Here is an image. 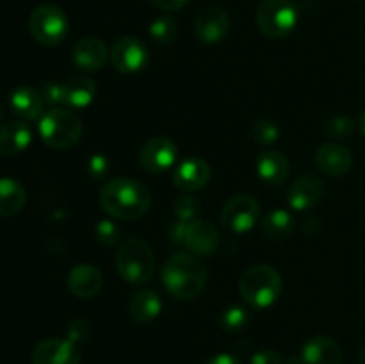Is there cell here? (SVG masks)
Wrapping results in <instances>:
<instances>
[{"label": "cell", "mask_w": 365, "mask_h": 364, "mask_svg": "<svg viewBox=\"0 0 365 364\" xmlns=\"http://www.w3.org/2000/svg\"><path fill=\"white\" fill-rule=\"evenodd\" d=\"M41 96L46 103L52 107L64 103V84H57V82H46L41 88Z\"/></svg>", "instance_id": "836d02e7"}, {"label": "cell", "mask_w": 365, "mask_h": 364, "mask_svg": "<svg viewBox=\"0 0 365 364\" xmlns=\"http://www.w3.org/2000/svg\"><path fill=\"white\" fill-rule=\"evenodd\" d=\"M116 268L128 284H145L155 271V256L143 239H125L116 253Z\"/></svg>", "instance_id": "277c9868"}, {"label": "cell", "mask_w": 365, "mask_h": 364, "mask_svg": "<svg viewBox=\"0 0 365 364\" xmlns=\"http://www.w3.org/2000/svg\"><path fill=\"white\" fill-rule=\"evenodd\" d=\"M25 202H27V191L16 178H0V216H14L24 209Z\"/></svg>", "instance_id": "cb8c5ba5"}, {"label": "cell", "mask_w": 365, "mask_h": 364, "mask_svg": "<svg viewBox=\"0 0 365 364\" xmlns=\"http://www.w3.org/2000/svg\"><path fill=\"white\" fill-rule=\"evenodd\" d=\"M252 364H285L277 350H260L252 357Z\"/></svg>", "instance_id": "d590c367"}, {"label": "cell", "mask_w": 365, "mask_h": 364, "mask_svg": "<svg viewBox=\"0 0 365 364\" xmlns=\"http://www.w3.org/2000/svg\"><path fill=\"white\" fill-rule=\"evenodd\" d=\"M100 203L118 220H138L150 209L152 193L139 181L118 177L102 186Z\"/></svg>", "instance_id": "6da1fadb"}, {"label": "cell", "mask_w": 365, "mask_h": 364, "mask_svg": "<svg viewBox=\"0 0 365 364\" xmlns=\"http://www.w3.org/2000/svg\"><path fill=\"white\" fill-rule=\"evenodd\" d=\"M285 364H303V363H302V357H299V359L298 357H291V359L285 360Z\"/></svg>", "instance_id": "ab89813d"}, {"label": "cell", "mask_w": 365, "mask_h": 364, "mask_svg": "<svg viewBox=\"0 0 365 364\" xmlns=\"http://www.w3.org/2000/svg\"><path fill=\"white\" fill-rule=\"evenodd\" d=\"M109 171V159L102 153H95V156L89 157L88 161V173L89 177L95 178V181H100L103 178Z\"/></svg>", "instance_id": "e575fe53"}, {"label": "cell", "mask_w": 365, "mask_h": 364, "mask_svg": "<svg viewBox=\"0 0 365 364\" xmlns=\"http://www.w3.org/2000/svg\"><path fill=\"white\" fill-rule=\"evenodd\" d=\"M29 31L32 38L45 46L59 45L70 31V21L66 13L59 6L43 4L32 11L29 18Z\"/></svg>", "instance_id": "8992f818"}, {"label": "cell", "mask_w": 365, "mask_h": 364, "mask_svg": "<svg viewBox=\"0 0 365 364\" xmlns=\"http://www.w3.org/2000/svg\"><path fill=\"white\" fill-rule=\"evenodd\" d=\"M155 7L163 11H180L189 4V0H150Z\"/></svg>", "instance_id": "8d00e7d4"}, {"label": "cell", "mask_w": 365, "mask_h": 364, "mask_svg": "<svg viewBox=\"0 0 365 364\" xmlns=\"http://www.w3.org/2000/svg\"><path fill=\"white\" fill-rule=\"evenodd\" d=\"M163 309V302H160L159 295L148 289L138 291L128 302V314L135 323H148V321L155 320Z\"/></svg>", "instance_id": "603a6c76"}, {"label": "cell", "mask_w": 365, "mask_h": 364, "mask_svg": "<svg viewBox=\"0 0 365 364\" xmlns=\"http://www.w3.org/2000/svg\"><path fill=\"white\" fill-rule=\"evenodd\" d=\"M362 364H365V363H362Z\"/></svg>", "instance_id": "b9f144b4"}, {"label": "cell", "mask_w": 365, "mask_h": 364, "mask_svg": "<svg viewBox=\"0 0 365 364\" xmlns=\"http://www.w3.org/2000/svg\"><path fill=\"white\" fill-rule=\"evenodd\" d=\"M360 128H362V132H364V136H365V109L362 111V114H360Z\"/></svg>", "instance_id": "f35d334b"}, {"label": "cell", "mask_w": 365, "mask_h": 364, "mask_svg": "<svg viewBox=\"0 0 365 364\" xmlns=\"http://www.w3.org/2000/svg\"><path fill=\"white\" fill-rule=\"evenodd\" d=\"M260 231H262V234L267 239L282 241V239H287L292 234V231H294V218L287 211L273 209L264 216Z\"/></svg>", "instance_id": "484cf974"}, {"label": "cell", "mask_w": 365, "mask_h": 364, "mask_svg": "<svg viewBox=\"0 0 365 364\" xmlns=\"http://www.w3.org/2000/svg\"><path fill=\"white\" fill-rule=\"evenodd\" d=\"M207 266L195 253H175L164 263L163 284L177 300H192L207 285Z\"/></svg>", "instance_id": "7a4b0ae2"}, {"label": "cell", "mask_w": 365, "mask_h": 364, "mask_svg": "<svg viewBox=\"0 0 365 364\" xmlns=\"http://www.w3.org/2000/svg\"><path fill=\"white\" fill-rule=\"evenodd\" d=\"M175 214H177L178 221H192L196 220L200 213V200L195 196H180L173 206Z\"/></svg>", "instance_id": "f546056e"}, {"label": "cell", "mask_w": 365, "mask_h": 364, "mask_svg": "<svg viewBox=\"0 0 365 364\" xmlns=\"http://www.w3.org/2000/svg\"><path fill=\"white\" fill-rule=\"evenodd\" d=\"M230 31V18L220 7H207L196 16L195 34L196 38L207 45L223 41Z\"/></svg>", "instance_id": "5bb4252c"}, {"label": "cell", "mask_w": 365, "mask_h": 364, "mask_svg": "<svg viewBox=\"0 0 365 364\" xmlns=\"http://www.w3.org/2000/svg\"><path fill=\"white\" fill-rule=\"evenodd\" d=\"M95 236L98 239V243H102L103 246H113L120 241L121 231L114 221L110 220H102L96 223L95 227Z\"/></svg>", "instance_id": "4dcf8cb0"}, {"label": "cell", "mask_w": 365, "mask_h": 364, "mask_svg": "<svg viewBox=\"0 0 365 364\" xmlns=\"http://www.w3.org/2000/svg\"><path fill=\"white\" fill-rule=\"evenodd\" d=\"M260 206L253 196L250 195H235L225 203L221 211V223L228 231L235 234H245L252 231L253 225L259 220Z\"/></svg>", "instance_id": "9c48e42d"}, {"label": "cell", "mask_w": 365, "mask_h": 364, "mask_svg": "<svg viewBox=\"0 0 365 364\" xmlns=\"http://www.w3.org/2000/svg\"><path fill=\"white\" fill-rule=\"evenodd\" d=\"M171 238L175 243H180L191 253L198 257L210 256L216 252L220 245V234L216 227L205 220H192V221H178L171 228Z\"/></svg>", "instance_id": "ba28073f"}, {"label": "cell", "mask_w": 365, "mask_h": 364, "mask_svg": "<svg viewBox=\"0 0 365 364\" xmlns=\"http://www.w3.org/2000/svg\"><path fill=\"white\" fill-rule=\"evenodd\" d=\"M110 64L121 74H138L148 64L150 54L145 43L138 38H120L109 50Z\"/></svg>", "instance_id": "30bf717a"}, {"label": "cell", "mask_w": 365, "mask_h": 364, "mask_svg": "<svg viewBox=\"0 0 365 364\" xmlns=\"http://www.w3.org/2000/svg\"><path fill=\"white\" fill-rule=\"evenodd\" d=\"M239 293L248 305L266 309L278 300L282 293V277L269 264L248 268L239 280Z\"/></svg>", "instance_id": "3957f363"}, {"label": "cell", "mask_w": 365, "mask_h": 364, "mask_svg": "<svg viewBox=\"0 0 365 364\" xmlns=\"http://www.w3.org/2000/svg\"><path fill=\"white\" fill-rule=\"evenodd\" d=\"M2 116H4V107H2V102H0V121H2Z\"/></svg>", "instance_id": "60d3db41"}, {"label": "cell", "mask_w": 365, "mask_h": 364, "mask_svg": "<svg viewBox=\"0 0 365 364\" xmlns=\"http://www.w3.org/2000/svg\"><path fill=\"white\" fill-rule=\"evenodd\" d=\"M177 156V145L170 138L157 136L143 145L141 152H139V163H141L143 170L148 173H164L173 168Z\"/></svg>", "instance_id": "8fae6325"}, {"label": "cell", "mask_w": 365, "mask_h": 364, "mask_svg": "<svg viewBox=\"0 0 365 364\" xmlns=\"http://www.w3.org/2000/svg\"><path fill=\"white\" fill-rule=\"evenodd\" d=\"M32 141V132L25 121H7L0 125V153L18 156Z\"/></svg>", "instance_id": "7402d4cb"}, {"label": "cell", "mask_w": 365, "mask_h": 364, "mask_svg": "<svg viewBox=\"0 0 365 364\" xmlns=\"http://www.w3.org/2000/svg\"><path fill=\"white\" fill-rule=\"evenodd\" d=\"M38 131L46 145L57 150H64L77 145L82 136V121L71 111L52 107L39 118Z\"/></svg>", "instance_id": "5b68a950"}, {"label": "cell", "mask_w": 365, "mask_h": 364, "mask_svg": "<svg viewBox=\"0 0 365 364\" xmlns=\"http://www.w3.org/2000/svg\"><path fill=\"white\" fill-rule=\"evenodd\" d=\"M342 350L335 339L316 335L309 339L302 350L303 364H341Z\"/></svg>", "instance_id": "d6986e66"}, {"label": "cell", "mask_w": 365, "mask_h": 364, "mask_svg": "<svg viewBox=\"0 0 365 364\" xmlns=\"http://www.w3.org/2000/svg\"><path fill=\"white\" fill-rule=\"evenodd\" d=\"M250 314L245 307L241 305H232L228 309L223 310V316H221V325H223L227 330L237 332L248 325Z\"/></svg>", "instance_id": "83f0119b"}, {"label": "cell", "mask_w": 365, "mask_h": 364, "mask_svg": "<svg viewBox=\"0 0 365 364\" xmlns=\"http://www.w3.org/2000/svg\"><path fill=\"white\" fill-rule=\"evenodd\" d=\"M68 288L78 298H93L102 288V273L93 264H77L68 275Z\"/></svg>", "instance_id": "44dd1931"}, {"label": "cell", "mask_w": 365, "mask_h": 364, "mask_svg": "<svg viewBox=\"0 0 365 364\" xmlns=\"http://www.w3.org/2000/svg\"><path fill=\"white\" fill-rule=\"evenodd\" d=\"M96 84L89 77H71L64 82V103L71 109H84L95 100Z\"/></svg>", "instance_id": "d4e9b609"}, {"label": "cell", "mask_w": 365, "mask_h": 364, "mask_svg": "<svg viewBox=\"0 0 365 364\" xmlns=\"http://www.w3.org/2000/svg\"><path fill=\"white\" fill-rule=\"evenodd\" d=\"M89 332H91V327H89L88 320H84V318H75L68 325V339L73 341L75 345L86 341L89 338Z\"/></svg>", "instance_id": "1f68e13d"}, {"label": "cell", "mask_w": 365, "mask_h": 364, "mask_svg": "<svg viewBox=\"0 0 365 364\" xmlns=\"http://www.w3.org/2000/svg\"><path fill=\"white\" fill-rule=\"evenodd\" d=\"M207 364H242V363L235 355H230V353H217V355H214L212 359H209V363Z\"/></svg>", "instance_id": "74e56055"}, {"label": "cell", "mask_w": 365, "mask_h": 364, "mask_svg": "<svg viewBox=\"0 0 365 364\" xmlns=\"http://www.w3.org/2000/svg\"><path fill=\"white\" fill-rule=\"evenodd\" d=\"M316 163L323 173L342 177L353 166V156L341 143H327L316 152Z\"/></svg>", "instance_id": "2e32d148"}, {"label": "cell", "mask_w": 365, "mask_h": 364, "mask_svg": "<svg viewBox=\"0 0 365 364\" xmlns=\"http://www.w3.org/2000/svg\"><path fill=\"white\" fill-rule=\"evenodd\" d=\"M353 128H355V125H353V121L346 116H335L334 120L328 121L327 125L328 134L334 136V138H346V136L351 134Z\"/></svg>", "instance_id": "d6a6232c"}, {"label": "cell", "mask_w": 365, "mask_h": 364, "mask_svg": "<svg viewBox=\"0 0 365 364\" xmlns=\"http://www.w3.org/2000/svg\"><path fill=\"white\" fill-rule=\"evenodd\" d=\"M32 364H81V348L70 339L50 338L38 343L32 350Z\"/></svg>", "instance_id": "7c38bea8"}, {"label": "cell", "mask_w": 365, "mask_h": 364, "mask_svg": "<svg viewBox=\"0 0 365 364\" xmlns=\"http://www.w3.org/2000/svg\"><path fill=\"white\" fill-rule=\"evenodd\" d=\"M43 106H45V100H43L41 91L31 88V86H18L9 95L11 111L21 121H31L41 118Z\"/></svg>", "instance_id": "e0dca14e"}, {"label": "cell", "mask_w": 365, "mask_h": 364, "mask_svg": "<svg viewBox=\"0 0 365 364\" xmlns=\"http://www.w3.org/2000/svg\"><path fill=\"white\" fill-rule=\"evenodd\" d=\"M298 24V9L292 0H264L257 9V25L267 38H285Z\"/></svg>", "instance_id": "52a82bcc"}, {"label": "cell", "mask_w": 365, "mask_h": 364, "mask_svg": "<svg viewBox=\"0 0 365 364\" xmlns=\"http://www.w3.org/2000/svg\"><path fill=\"white\" fill-rule=\"evenodd\" d=\"M323 181L316 175H302L287 189V202L294 211H309L319 203L323 196Z\"/></svg>", "instance_id": "9a60e30c"}, {"label": "cell", "mask_w": 365, "mask_h": 364, "mask_svg": "<svg viewBox=\"0 0 365 364\" xmlns=\"http://www.w3.org/2000/svg\"><path fill=\"white\" fill-rule=\"evenodd\" d=\"M210 166L200 157H187L173 170V184L182 193H195L205 188L210 181Z\"/></svg>", "instance_id": "4fadbf2b"}, {"label": "cell", "mask_w": 365, "mask_h": 364, "mask_svg": "<svg viewBox=\"0 0 365 364\" xmlns=\"http://www.w3.org/2000/svg\"><path fill=\"white\" fill-rule=\"evenodd\" d=\"M73 63L75 66L84 71H98L106 64L109 57V49L106 43L98 38H84L73 46Z\"/></svg>", "instance_id": "ac0fdd59"}, {"label": "cell", "mask_w": 365, "mask_h": 364, "mask_svg": "<svg viewBox=\"0 0 365 364\" xmlns=\"http://www.w3.org/2000/svg\"><path fill=\"white\" fill-rule=\"evenodd\" d=\"M150 38L160 46L171 45L178 36V25L171 16H159L150 25Z\"/></svg>", "instance_id": "4316f807"}, {"label": "cell", "mask_w": 365, "mask_h": 364, "mask_svg": "<svg viewBox=\"0 0 365 364\" xmlns=\"http://www.w3.org/2000/svg\"><path fill=\"white\" fill-rule=\"evenodd\" d=\"M252 134L253 139H255L257 143H260V145H271V143H274L278 139L280 131H278V127L274 125V121L262 118V120L253 123Z\"/></svg>", "instance_id": "f1b7e54d"}, {"label": "cell", "mask_w": 365, "mask_h": 364, "mask_svg": "<svg viewBox=\"0 0 365 364\" xmlns=\"http://www.w3.org/2000/svg\"><path fill=\"white\" fill-rule=\"evenodd\" d=\"M257 173L260 181L271 186L284 184L291 173V164L289 159L278 150H266L257 157Z\"/></svg>", "instance_id": "ffe728a7"}]
</instances>
